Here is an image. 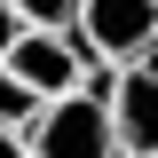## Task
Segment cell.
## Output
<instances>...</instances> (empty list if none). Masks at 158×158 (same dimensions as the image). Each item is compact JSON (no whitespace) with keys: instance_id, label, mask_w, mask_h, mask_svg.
<instances>
[{"instance_id":"cell-1","label":"cell","mask_w":158,"mask_h":158,"mask_svg":"<svg viewBox=\"0 0 158 158\" xmlns=\"http://www.w3.org/2000/svg\"><path fill=\"white\" fill-rule=\"evenodd\" d=\"M103 87H111V71H87V87L40 103L24 127V158H118L111 118H103Z\"/></svg>"},{"instance_id":"cell-2","label":"cell","mask_w":158,"mask_h":158,"mask_svg":"<svg viewBox=\"0 0 158 158\" xmlns=\"http://www.w3.org/2000/svg\"><path fill=\"white\" fill-rule=\"evenodd\" d=\"M71 40L95 71H118V63H150L158 48V0H79Z\"/></svg>"},{"instance_id":"cell-3","label":"cell","mask_w":158,"mask_h":158,"mask_svg":"<svg viewBox=\"0 0 158 158\" xmlns=\"http://www.w3.org/2000/svg\"><path fill=\"white\" fill-rule=\"evenodd\" d=\"M0 71L16 79V87H32L40 103H56V95H71V87H87V71H95V63L79 56L71 32H32V24H24V32L8 40Z\"/></svg>"},{"instance_id":"cell-4","label":"cell","mask_w":158,"mask_h":158,"mask_svg":"<svg viewBox=\"0 0 158 158\" xmlns=\"http://www.w3.org/2000/svg\"><path fill=\"white\" fill-rule=\"evenodd\" d=\"M103 118H111L118 158H158V71H150V63H118V71H111Z\"/></svg>"},{"instance_id":"cell-5","label":"cell","mask_w":158,"mask_h":158,"mask_svg":"<svg viewBox=\"0 0 158 158\" xmlns=\"http://www.w3.org/2000/svg\"><path fill=\"white\" fill-rule=\"evenodd\" d=\"M16 8V24H32V32H71L79 0H8Z\"/></svg>"},{"instance_id":"cell-6","label":"cell","mask_w":158,"mask_h":158,"mask_svg":"<svg viewBox=\"0 0 158 158\" xmlns=\"http://www.w3.org/2000/svg\"><path fill=\"white\" fill-rule=\"evenodd\" d=\"M32 111H40V95H32V87H16V79L0 71V135H24Z\"/></svg>"},{"instance_id":"cell-7","label":"cell","mask_w":158,"mask_h":158,"mask_svg":"<svg viewBox=\"0 0 158 158\" xmlns=\"http://www.w3.org/2000/svg\"><path fill=\"white\" fill-rule=\"evenodd\" d=\"M24 24H16V8H8V0H0V56H8V40H16Z\"/></svg>"},{"instance_id":"cell-8","label":"cell","mask_w":158,"mask_h":158,"mask_svg":"<svg viewBox=\"0 0 158 158\" xmlns=\"http://www.w3.org/2000/svg\"><path fill=\"white\" fill-rule=\"evenodd\" d=\"M0 158H24V135H0Z\"/></svg>"}]
</instances>
